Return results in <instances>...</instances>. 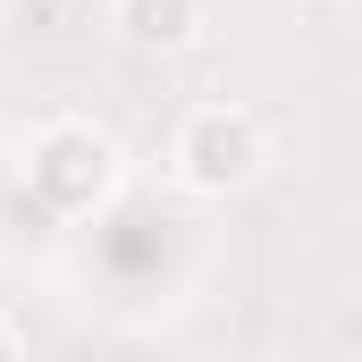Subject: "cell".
Returning <instances> with one entry per match:
<instances>
[{"instance_id": "cell-1", "label": "cell", "mask_w": 362, "mask_h": 362, "mask_svg": "<svg viewBox=\"0 0 362 362\" xmlns=\"http://www.w3.org/2000/svg\"><path fill=\"white\" fill-rule=\"evenodd\" d=\"M127 185V144L101 118H42L25 144V194L42 219H101Z\"/></svg>"}, {"instance_id": "cell-2", "label": "cell", "mask_w": 362, "mask_h": 362, "mask_svg": "<svg viewBox=\"0 0 362 362\" xmlns=\"http://www.w3.org/2000/svg\"><path fill=\"white\" fill-rule=\"evenodd\" d=\"M262 169H270V127L245 101H202V110H185L177 135H169V185L177 194L228 202V194H245Z\"/></svg>"}, {"instance_id": "cell-3", "label": "cell", "mask_w": 362, "mask_h": 362, "mask_svg": "<svg viewBox=\"0 0 362 362\" xmlns=\"http://www.w3.org/2000/svg\"><path fill=\"white\" fill-rule=\"evenodd\" d=\"M110 25H118V42H127V51H144V59H177V51L202 42L211 0H118V8H110Z\"/></svg>"}, {"instance_id": "cell-4", "label": "cell", "mask_w": 362, "mask_h": 362, "mask_svg": "<svg viewBox=\"0 0 362 362\" xmlns=\"http://www.w3.org/2000/svg\"><path fill=\"white\" fill-rule=\"evenodd\" d=\"M17 346H25V329H17V320H8V312H0V362L17 354Z\"/></svg>"}]
</instances>
